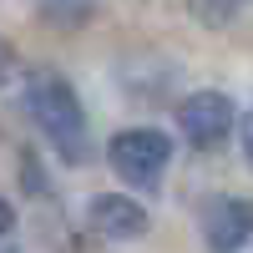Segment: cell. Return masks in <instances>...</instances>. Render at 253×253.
<instances>
[{"label":"cell","instance_id":"cell-6","mask_svg":"<svg viewBox=\"0 0 253 253\" xmlns=\"http://www.w3.org/2000/svg\"><path fill=\"white\" fill-rule=\"evenodd\" d=\"M36 5H41V15H46L51 26H81L96 0H36Z\"/></svg>","mask_w":253,"mask_h":253},{"label":"cell","instance_id":"cell-10","mask_svg":"<svg viewBox=\"0 0 253 253\" xmlns=\"http://www.w3.org/2000/svg\"><path fill=\"white\" fill-rule=\"evenodd\" d=\"M243 152H248V162H253V117H248V126H243Z\"/></svg>","mask_w":253,"mask_h":253},{"label":"cell","instance_id":"cell-2","mask_svg":"<svg viewBox=\"0 0 253 253\" xmlns=\"http://www.w3.org/2000/svg\"><path fill=\"white\" fill-rule=\"evenodd\" d=\"M167 157H172V142H167L157 126H132V132L112 137V167H117V177L132 182V187H147V193L162 182Z\"/></svg>","mask_w":253,"mask_h":253},{"label":"cell","instance_id":"cell-4","mask_svg":"<svg viewBox=\"0 0 253 253\" xmlns=\"http://www.w3.org/2000/svg\"><path fill=\"white\" fill-rule=\"evenodd\" d=\"M253 238V198H213L203 208V243L213 253H238Z\"/></svg>","mask_w":253,"mask_h":253},{"label":"cell","instance_id":"cell-3","mask_svg":"<svg viewBox=\"0 0 253 253\" xmlns=\"http://www.w3.org/2000/svg\"><path fill=\"white\" fill-rule=\"evenodd\" d=\"M177 126H182L187 147L213 152V147H223L228 132H233V101H228L223 91H193L177 107Z\"/></svg>","mask_w":253,"mask_h":253},{"label":"cell","instance_id":"cell-8","mask_svg":"<svg viewBox=\"0 0 253 253\" xmlns=\"http://www.w3.org/2000/svg\"><path fill=\"white\" fill-rule=\"evenodd\" d=\"M10 71H15V56H10V46H5V41H0V86L10 81Z\"/></svg>","mask_w":253,"mask_h":253},{"label":"cell","instance_id":"cell-9","mask_svg":"<svg viewBox=\"0 0 253 253\" xmlns=\"http://www.w3.org/2000/svg\"><path fill=\"white\" fill-rule=\"evenodd\" d=\"M10 228H15V208H10L5 198H0V238H5V233H10Z\"/></svg>","mask_w":253,"mask_h":253},{"label":"cell","instance_id":"cell-1","mask_svg":"<svg viewBox=\"0 0 253 253\" xmlns=\"http://www.w3.org/2000/svg\"><path fill=\"white\" fill-rule=\"evenodd\" d=\"M26 112H31V122L41 126V137H46L61 157L76 162L86 152V112H81L76 86L61 71H51V66L26 71Z\"/></svg>","mask_w":253,"mask_h":253},{"label":"cell","instance_id":"cell-7","mask_svg":"<svg viewBox=\"0 0 253 253\" xmlns=\"http://www.w3.org/2000/svg\"><path fill=\"white\" fill-rule=\"evenodd\" d=\"M243 5H248V0H193V15L203 20V26L218 31V26H228V20H233Z\"/></svg>","mask_w":253,"mask_h":253},{"label":"cell","instance_id":"cell-5","mask_svg":"<svg viewBox=\"0 0 253 253\" xmlns=\"http://www.w3.org/2000/svg\"><path fill=\"white\" fill-rule=\"evenodd\" d=\"M86 223H91V233L96 238H142L147 228H152V218H147V208L132 203V198H122V193H96L91 208H86Z\"/></svg>","mask_w":253,"mask_h":253}]
</instances>
